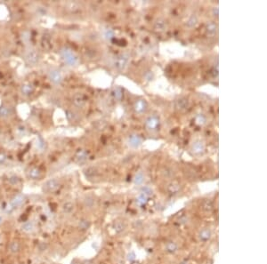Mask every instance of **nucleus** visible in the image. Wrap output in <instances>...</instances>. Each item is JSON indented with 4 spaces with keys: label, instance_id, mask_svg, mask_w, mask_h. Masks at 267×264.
<instances>
[{
    "label": "nucleus",
    "instance_id": "obj_38",
    "mask_svg": "<svg viewBox=\"0 0 267 264\" xmlns=\"http://www.w3.org/2000/svg\"><path fill=\"white\" fill-rule=\"evenodd\" d=\"M142 193H144L145 195L149 196V195H151V194H152V190H151L150 188L145 187V188H143V192H142Z\"/></svg>",
    "mask_w": 267,
    "mask_h": 264
},
{
    "label": "nucleus",
    "instance_id": "obj_42",
    "mask_svg": "<svg viewBox=\"0 0 267 264\" xmlns=\"http://www.w3.org/2000/svg\"><path fill=\"white\" fill-rule=\"evenodd\" d=\"M0 242H1V235H0Z\"/></svg>",
    "mask_w": 267,
    "mask_h": 264
},
{
    "label": "nucleus",
    "instance_id": "obj_20",
    "mask_svg": "<svg viewBox=\"0 0 267 264\" xmlns=\"http://www.w3.org/2000/svg\"><path fill=\"white\" fill-rule=\"evenodd\" d=\"M97 174H98V171L95 167H89L85 170V175L88 179H93L96 177Z\"/></svg>",
    "mask_w": 267,
    "mask_h": 264
},
{
    "label": "nucleus",
    "instance_id": "obj_1",
    "mask_svg": "<svg viewBox=\"0 0 267 264\" xmlns=\"http://www.w3.org/2000/svg\"><path fill=\"white\" fill-rule=\"evenodd\" d=\"M60 54H61L63 60L67 64H69L70 66H74V65L77 64V63H78L77 56L75 54V53L71 49H69L68 47H63L61 50Z\"/></svg>",
    "mask_w": 267,
    "mask_h": 264
},
{
    "label": "nucleus",
    "instance_id": "obj_26",
    "mask_svg": "<svg viewBox=\"0 0 267 264\" xmlns=\"http://www.w3.org/2000/svg\"><path fill=\"white\" fill-rule=\"evenodd\" d=\"M113 96L116 100L118 101H121L122 97H123V91L120 87H116L113 90Z\"/></svg>",
    "mask_w": 267,
    "mask_h": 264
},
{
    "label": "nucleus",
    "instance_id": "obj_21",
    "mask_svg": "<svg viewBox=\"0 0 267 264\" xmlns=\"http://www.w3.org/2000/svg\"><path fill=\"white\" fill-rule=\"evenodd\" d=\"M113 229H114V230H115V232L116 233H118V234H119V233H122L124 230H125V229H126V225H125V223L123 222V221H116L115 223H114V225H113Z\"/></svg>",
    "mask_w": 267,
    "mask_h": 264
},
{
    "label": "nucleus",
    "instance_id": "obj_6",
    "mask_svg": "<svg viewBox=\"0 0 267 264\" xmlns=\"http://www.w3.org/2000/svg\"><path fill=\"white\" fill-rule=\"evenodd\" d=\"M49 77L51 79L52 82H54L55 84H61L63 81V76L61 74V72L57 69H52L49 71Z\"/></svg>",
    "mask_w": 267,
    "mask_h": 264
},
{
    "label": "nucleus",
    "instance_id": "obj_27",
    "mask_svg": "<svg viewBox=\"0 0 267 264\" xmlns=\"http://www.w3.org/2000/svg\"><path fill=\"white\" fill-rule=\"evenodd\" d=\"M202 207L206 212H210L213 209V203L209 199H206L202 203Z\"/></svg>",
    "mask_w": 267,
    "mask_h": 264
},
{
    "label": "nucleus",
    "instance_id": "obj_39",
    "mask_svg": "<svg viewBox=\"0 0 267 264\" xmlns=\"http://www.w3.org/2000/svg\"><path fill=\"white\" fill-rule=\"evenodd\" d=\"M6 159V157L4 153H0V164H3Z\"/></svg>",
    "mask_w": 267,
    "mask_h": 264
},
{
    "label": "nucleus",
    "instance_id": "obj_13",
    "mask_svg": "<svg viewBox=\"0 0 267 264\" xmlns=\"http://www.w3.org/2000/svg\"><path fill=\"white\" fill-rule=\"evenodd\" d=\"M134 109L136 113H142L147 109V103L144 100H138L134 105Z\"/></svg>",
    "mask_w": 267,
    "mask_h": 264
},
{
    "label": "nucleus",
    "instance_id": "obj_23",
    "mask_svg": "<svg viewBox=\"0 0 267 264\" xmlns=\"http://www.w3.org/2000/svg\"><path fill=\"white\" fill-rule=\"evenodd\" d=\"M177 248H178V247H177V245H176L175 242H172V241L167 243V245H166V250H167V252L169 253V254H174V253H176V252L177 251Z\"/></svg>",
    "mask_w": 267,
    "mask_h": 264
},
{
    "label": "nucleus",
    "instance_id": "obj_40",
    "mask_svg": "<svg viewBox=\"0 0 267 264\" xmlns=\"http://www.w3.org/2000/svg\"><path fill=\"white\" fill-rule=\"evenodd\" d=\"M214 14H215V16H218V8L217 7L214 8Z\"/></svg>",
    "mask_w": 267,
    "mask_h": 264
},
{
    "label": "nucleus",
    "instance_id": "obj_34",
    "mask_svg": "<svg viewBox=\"0 0 267 264\" xmlns=\"http://www.w3.org/2000/svg\"><path fill=\"white\" fill-rule=\"evenodd\" d=\"M195 121H196V124L197 125H200V126H203L205 123H206V118L204 115L202 114H199L196 118H195Z\"/></svg>",
    "mask_w": 267,
    "mask_h": 264
},
{
    "label": "nucleus",
    "instance_id": "obj_15",
    "mask_svg": "<svg viewBox=\"0 0 267 264\" xmlns=\"http://www.w3.org/2000/svg\"><path fill=\"white\" fill-rule=\"evenodd\" d=\"M8 250L11 254H18L21 250V243L17 240H13L12 241L9 246H8Z\"/></svg>",
    "mask_w": 267,
    "mask_h": 264
},
{
    "label": "nucleus",
    "instance_id": "obj_29",
    "mask_svg": "<svg viewBox=\"0 0 267 264\" xmlns=\"http://www.w3.org/2000/svg\"><path fill=\"white\" fill-rule=\"evenodd\" d=\"M198 23V19L195 15H192L190 17V19L187 21V26L190 27V28H193L197 25Z\"/></svg>",
    "mask_w": 267,
    "mask_h": 264
},
{
    "label": "nucleus",
    "instance_id": "obj_16",
    "mask_svg": "<svg viewBox=\"0 0 267 264\" xmlns=\"http://www.w3.org/2000/svg\"><path fill=\"white\" fill-rule=\"evenodd\" d=\"M142 144V138L139 135L133 134L129 137V145L133 148H138Z\"/></svg>",
    "mask_w": 267,
    "mask_h": 264
},
{
    "label": "nucleus",
    "instance_id": "obj_19",
    "mask_svg": "<svg viewBox=\"0 0 267 264\" xmlns=\"http://www.w3.org/2000/svg\"><path fill=\"white\" fill-rule=\"evenodd\" d=\"M154 29L157 30V31H164L166 29H167V21H164V20H158L156 22H155V25H154Z\"/></svg>",
    "mask_w": 267,
    "mask_h": 264
},
{
    "label": "nucleus",
    "instance_id": "obj_36",
    "mask_svg": "<svg viewBox=\"0 0 267 264\" xmlns=\"http://www.w3.org/2000/svg\"><path fill=\"white\" fill-rule=\"evenodd\" d=\"M48 244L47 243H46V242H41V243H39L38 244V250L40 251V252H44V251H46L47 248H48Z\"/></svg>",
    "mask_w": 267,
    "mask_h": 264
},
{
    "label": "nucleus",
    "instance_id": "obj_8",
    "mask_svg": "<svg viewBox=\"0 0 267 264\" xmlns=\"http://www.w3.org/2000/svg\"><path fill=\"white\" fill-rule=\"evenodd\" d=\"M72 101H73V103H74L75 106H77L78 108H82L86 104V97H85L84 94H82V93H76L73 96Z\"/></svg>",
    "mask_w": 267,
    "mask_h": 264
},
{
    "label": "nucleus",
    "instance_id": "obj_25",
    "mask_svg": "<svg viewBox=\"0 0 267 264\" xmlns=\"http://www.w3.org/2000/svg\"><path fill=\"white\" fill-rule=\"evenodd\" d=\"M34 229H35V224L32 221H27L21 227V229L25 232H32Z\"/></svg>",
    "mask_w": 267,
    "mask_h": 264
},
{
    "label": "nucleus",
    "instance_id": "obj_28",
    "mask_svg": "<svg viewBox=\"0 0 267 264\" xmlns=\"http://www.w3.org/2000/svg\"><path fill=\"white\" fill-rule=\"evenodd\" d=\"M11 114V110L10 108L6 106H1L0 108V117L2 118H6Z\"/></svg>",
    "mask_w": 267,
    "mask_h": 264
},
{
    "label": "nucleus",
    "instance_id": "obj_3",
    "mask_svg": "<svg viewBox=\"0 0 267 264\" xmlns=\"http://www.w3.org/2000/svg\"><path fill=\"white\" fill-rule=\"evenodd\" d=\"M60 187V182L57 179H51L43 185V190L46 193H53Z\"/></svg>",
    "mask_w": 267,
    "mask_h": 264
},
{
    "label": "nucleus",
    "instance_id": "obj_5",
    "mask_svg": "<svg viewBox=\"0 0 267 264\" xmlns=\"http://www.w3.org/2000/svg\"><path fill=\"white\" fill-rule=\"evenodd\" d=\"M159 126V119L156 116H151L146 120V127L149 130H156Z\"/></svg>",
    "mask_w": 267,
    "mask_h": 264
},
{
    "label": "nucleus",
    "instance_id": "obj_12",
    "mask_svg": "<svg viewBox=\"0 0 267 264\" xmlns=\"http://www.w3.org/2000/svg\"><path fill=\"white\" fill-rule=\"evenodd\" d=\"M175 106H176L177 110H180V111L185 110L189 106L188 100L186 98H179L178 100L176 101Z\"/></svg>",
    "mask_w": 267,
    "mask_h": 264
},
{
    "label": "nucleus",
    "instance_id": "obj_11",
    "mask_svg": "<svg viewBox=\"0 0 267 264\" xmlns=\"http://www.w3.org/2000/svg\"><path fill=\"white\" fill-rule=\"evenodd\" d=\"M217 33V25L213 22L210 21L206 25V34L208 37H215Z\"/></svg>",
    "mask_w": 267,
    "mask_h": 264
},
{
    "label": "nucleus",
    "instance_id": "obj_10",
    "mask_svg": "<svg viewBox=\"0 0 267 264\" xmlns=\"http://www.w3.org/2000/svg\"><path fill=\"white\" fill-rule=\"evenodd\" d=\"M41 46L44 50L49 51L52 48V39L50 35L45 34L41 38Z\"/></svg>",
    "mask_w": 267,
    "mask_h": 264
},
{
    "label": "nucleus",
    "instance_id": "obj_4",
    "mask_svg": "<svg viewBox=\"0 0 267 264\" xmlns=\"http://www.w3.org/2000/svg\"><path fill=\"white\" fill-rule=\"evenodd\" d=\"M39 60H40V54L38 52L35 50L30 51L25 55V61L29 65H35L39 62Z\"/></svg>",
    "mask_w": 267,
    "mask_h": 264
},
{
    "label": "nucleus",
    "instance_id": "obj_22",
    "mask_svg": "<svg viewBox=\"0 0 267 264\" xmlns=\"http://www.w3.org/2000/svg\"><path fill=\"white\" fill-rule=\"evenodd\" d=\"M73 210H74V204H73V203L68 201V202L63 204V212L64 213L70 214L73 212Z\"/></svg>",
    "mask_w": 267,
    "mask_h": 264
},
{
    "label": "nucleus",
    "instance_id": "obj_37",
    "mask_svg": "<svg viewBox=\"0 0 267 264\" xmlns=\"http://www.w3.org/2000/svg\"><path fill=\"white\" fill-rule=\"evenodd\" d=\"M114 37V31L112 29H107L105 31V38L107 39H111Z\"/></svg>",
    "mask_w": 267,
    "mask_h": 264
},
{
    "label": "nucleus",
    "instance_id": "obj_24",
    "mask_svg": "<svg viewBox=\"0 0 267 264\" xmlns=\"http://www.w3.org/2000/svg\"><path fill=\"white\" fill-rule=\"evenodd\" d=\"M211 237V231L208 229H204L200 231V238L202 241H207Z\"/></svg>",
    "mask_w": 267,
    "mask_h": 264
},
{
    "label": "nucleus",
    "instance_id": "obj_2",
    "mask_svg": "<svg viewBox=\"0 0 267 264\" xmlns=\"http://www.w3.org/2000/svg\"><path fill=\"white\" fill-rule=\"evenodd\" d=\"M129 62V55L128 54H119L114 62V66L118 70H124Z\"/></svg>",
    "mask_w": 267,
    "mask_h": 264
},
{
    "label": "nucleus",
    "instance_id": "obj_35",
    "mask_svg": "<svg viewBox=\"0 0 267 264\" xmlns=\"http://www.w3.org/2000/svg\"><path fill=\"white\" fill-rule=\"evenodd\" d=\"M147 198H148V196L145 195L144 193H142L139 195V197L137 198V201L140 204H144L147 201Z\"/></svg>",
    "mask_w": 267,
    "mask_h": 264
},
{
    "label": "nucleus",
    "instance_id": "obj_31",
    "mask_svg": "<svg viewBox=\"0 0 267 264\" xmlns=\"http://www.w3.org/2000/svg\"><path fill=\"white\" fill-rule=\"evenodd\" d=\"M143 180H144V176H143L142 173H138L134 177V183L140 185L143 182Z\"/></svg>",
    "mask_w": 267,
    "mask_h": 264
},
{
    "label": "nucleus",
    "instance_id": "obj_41",
    "mask_svg": "<svg viewBox=\"0 0 267 264\" xmlns=\"http://www.w3.org/2000/svg\"><path fill=\"white\" fill-rule=\"evenodd\" d=\"M2 221H3V218H2V217H0V222H2Z\"/></svg>",
    "mask_w": 267,
    "mask_h": 264
},
{
    "label": "nucleus",
    "instance_id": "obj_14",
    "mask_svg": "<svg viewBox=\"0 0 267 264\" xmlns=\"http://www.w3.org/2000/svg\"><path fill=\"white\" fill-rule=\"evenodd\" d=\"M87 153L86 150H79L75 156V161L77 164H83L87 160Z\"/></svg>",
    "mask_w": 267,
    "mask_h": 264
},
{
    "label": "nucleus",
    "instance_id": "obj_17",
    "mask_svg": "<svg viewBox=\"0 0 267 264\" xmlns=\"http://www.w3.org/2000/svg\"><path fill=\"white\" fill-rule=\"evenodd\" d=\"M34 89H35L34 85L32 84H30V83H28V84L23 85L21 86V90L22 94H24V95H30V94H31L34 92Z\"/></svg>",
    "mask_w": 267,
    "mask_h": 264
},
{
    "label": "nucleus",
    "instance_id": "obj_9",
    "mask_svg": "<svg viewBox=\"0 0 267 264\" xmlns=\"http://www.w3.org/2000/svg\"><path fill=\"white\" fill-rule=\"evenodd\" d=\"M192 150L195 155H201L205 151V144L201 140H197L193 144Z\"/></svg>",
    "mask_w": 267,
    "mask_h": 264
},
{
    "label": "nucleus",
    "instance_id": "obj_30",
    "mask_svg": "<svg viewBox=\"0 0 267 264\" xmlns=\"http://www.w3.org/2000/svg\"><path fill=\"white\" fill-rule=\"evenodd\" d=\"M84 202H85V205L86 207L91 208L94 204V198H93V197H91V196H88V197H86V198H85Z\"/></svg>",
    "mask_w": 267,
    "mask_h": 264
},
{
    "label": "nucleus",
    "instance_id": "obj_32",
    "mask_svg": "<svg viewBox=\"0 0 267 264\" xmlns=\"http://www.w3.org/2000/svg\"><path fill=\"white\" fill-rule=\"evenodd\" d=\"M78 226H79V228L81 229L86 230V229H87L90 227V222L88 221H86V220H81L79 221V223H78Z\"/></svg>",
    "mask_w": 267,
    "mask_h": 264
},
{
    "label": "nucleus",
    "instance_id": "obj_18",
    "mask_svg": "<svg viewBox=\"0 0 267 264\" xmlns=\"http://www.w3.org/2000/svg\"><path fill=\"white\" fill-rule=\"evenodd\" d=\"M25 202V197L22 195H17L12 199V205L13 207L21 206Z\"/></svg>",
    "mask_w": 267,
    "mask_h": 264
},
{
    "label": "nucleus",
    "instance_id": "obj_33",
    "mask_svg": "<svg viewBox=\"0 0 267 264\" xmlns=\"http://www.w3.org/2000/svg\"><path fill=\"white\" fill-rule=\"evenodd\" d=\"M180 190V186L179 184H176V183H171L169 186H168V190L171 192V193H176L178 192Z\"/></svg>",
    "mask_w": 267,
    "mask_h": 264
},
{
    "label": "nucleus",
    "instance_id": "obj_7",
    "mask_svg": "<svg viewBox=\"0 0 267 264\" xmlns=\"http://www.w3.org/2000/svg\"><path fill=\"white\" fill-rule=\"evenodd\" d=\"M41 175H42L41 170L36 166L30 168L27 172V176L31 180H38L41 177Z\"/></svg>",
    "mask_w": 267,
    "mask_h": 264
}]
</instances>
